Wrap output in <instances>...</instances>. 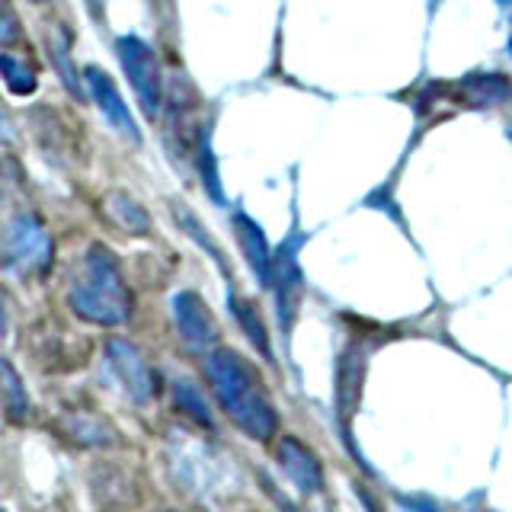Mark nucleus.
I'll list each match as a JSON object with an SVG mask.
<instances>
[{"label": "nucleus", "mask_w": 512, "mask_h": 512, "mask_svg": "<svg viewBox=\"0 0 512 512\" xmlns=\"http://www.w3.org/2000/svg\"><path fill=\"white\" fill-rule=\"evenodd\" d=\"M205 378L212 384L221 410L234 426L256 442H269L279 432V413L260 381V372L237 349L215 346L205 356Z\"/></svg>", "instance_id": "1"}, {"label": "nucleus", "mask_w": 512, "mask_h": 512, "mask_svg": "<svg viewBox=\"0 0 512 512\" xmlns=\"http://www.w3.org/2000/svg\"><path fill=\"white\" fill-rule=\"evenodd\" d=\"M71 311L96 327H122L132 317V292L122 279L119 260L103 244H93L80 260L71 288Z\"/></svg>", "instance_id": "2"}, {"label": "nucleus", "mask_w": 512, "mask_h": 512, "mask_svg": "<svg viewBox=\"0 0 512 512\" xmlns=\"http://www.w3.org/2000/svg\"><path fill=\"white\" fill-rule=\"evenodd\" d=\"M52 256H55V244L36 215L20 212L7 221L4 263L10 272H16V276H42L52 266Z\"/></svg>", "instance_id": "3"}, {"label": "nucleus", "mask_w": 512, "mask_h": 512, "mask_svg": "<svg viewBox=\"0 0 512 512\" xmlns=\"http://www.w3.org/2000/svg\"><path fill=\"white\" fill-rule=\"evenodd\" d=\"M301 244H304V234L298 231V224H292L288 237L279 244V250L272 253L269 288L276 292V317H279V327L285 333V340L292 336L295 317H298L301 298H304V276H301V263H298Z\"/></svg>", "instance_id": "4"}, {"label": "nucleus", "mask_w": 512, "mask_h": 512, "mask_svg": "<svg viewBox=\"0 0 512 512\" xmlns=\"http://www.w3.org/2000/svg\"><path fill=\"white\" fill-rule=\"evenodd\" d=\"M116 55H119L128 84H132L138 96L141 112L148 119H157L160 109H164V77H160L154 48L138 36H122L116 39Z\"/></svg>", "instance_id": "5"}, {"label": "nucleus", "mask_w": 512, "mask_h": 512, "mask_svg": "<svg viewBox=\"0 0 512 512\" xmlns=\"http://www.w3.org/2000/svg\"><path fill=\"white\" fill-rule=\"evenodd\" d=\"M106 362L122 381L125 394L135 400L138 407L151 404L157 394V372L148 365V359L141 356V349L128 340H106Z\"/></svg>", "instance_id": "6"}, {"label": "nucleus", "mask_w": 512, "mask_h": 512, "mask_svg": "<svg viewBox=\"0 0 512 512\" xmlns=\"http://www.w3.org/2000/svg\"><path fill=\"white\" fill-rule=\"evenodd\" d=\"M84 84H87V93L93 96V103L100 106L103 112V119L116 128V132L125 138V141H132V144H141V128L132 116V109L125 106L122 100V93L116 87V80H112L100 64H87L84 68Z\"/></svg>", "instance_id": "7"}, {"label": "nucleus", "mask_w": 512, "mask_h": 512, "mask_svg": "<svg viewBox=\"0 0 512 512\" xmlns=\"http://www.w3.org/2000/svg\"><path fill=\"white\" fill-rule=\"evenodd\" d=\"M365 368H368V346H349L340 365H336V416H340V429H343V439L352 448L349 439V426H352V416L359 410V397H362V381H365Z\"/></svg>", "instance_id": "8"}, {"label": "nucleus", "mask_w": 512, "mask_h": 512, "mask_svg": "<svg viewBox=\"0 0 512 512\" xmlns=\"http://www.w3.org/2000/svg\"><path fill=\"white\" fill-rule=\"evenodd\" d=\"M173 320L176 330L186 340V346L192 349H208L218 343V320L208 311V304L196 295V292H176L173 295Z\"/></svg>", "instance_id": "9"}, {"label": "nucleus", "mask_w": 512, "mask_h": 512, "mask_svg": "<svg viewBox=\"0 0 512 512\" xmlns=\"http://www.w3.org/2000/svg\"><path fill=\"white\" fill-rule=\"evenodd\" d=\"M276 464L288 484L298 487V493L314 496L324 490V468H320L317 455L301 439L282 436V442L276 445Z\"/></svg>", "instance_id": "10"}, {"label": "nucleus", "mask_w": 512, "mask_h": 512, "mask_svg": "<svg viewBox=\"0 0 512 512\" xmlns=\"http://www.w3.org/2000/svg\"><path fill=\"white\" fill-rule=\"evenodd\" d=\"M448 93L452 100L461 106H471V109H490V106H500L506 100H512V84L506 74H487V71H477L448 84Z\"/></svg>", "instance_id": "11"}, {"label": "nucleus", "mask_w": 512, "mask_h": 512, "mask_svg": "<svg viewBox=\"0 0 512 512\" xmlns=\"http://www.w3.org/2000/svg\"><path fill=\"white\" fill-rule=\"evenodd\" d=\"M231 228H234L240 253H244L247 266L253 269V276L260 279V285L269 288V279H272V250H269V240H266L263 228L247 212H234L231 215Z\"/></svg>", "instance_id": "12"}, {"label": "nucleus", "mask_w": 512, "mask_h": 512, "mask_svg": "<svg viewBox=\"0 0 512 512\" xmlns=\"http://www.w3.org/2000/svg\"><path fill=\"white\" fill-rule=\"evenodd\" d=\"M103 215L125 234H148L151 231V218L144 212V205L128 196V192H119V189L109 192L103 199Z\"/></svg>", "instance_id": "13"}, {"label": "nucleus", "mask_w": 512, "mask_h": 512, "mask_svg": "<svg viewBox=\"0 0 512 512\" xmlns=\"http://www.w3.org/2000/svg\"><path fill=\"white\" fill-rule=\"evenodd\" d=\"M228 308L234 314V320L240 324V330L247 333V340L253 343V349L260 352V356L272 365L276 359H272V346H269V333H266V324H263V317L260 311H256V304L247 301V298H240L237 292L228 295Z\"/></svg>", "instance_id": "14"}, {"label": "nucleus", "mask_w": 512, "mask_h": 512, "mask_svg": "<svg viewBox=\"0 0 512 512\" xmlns=\"http://www.w3.org/2000/svg\"><path fill=\"white\" fill-rule=\"evenodd\" d=\"M45 45H48V55H52V61H55V68H58V74L64 80V87H68V93L77 96V100H84V87L87 84H84V77H80L77 68L71 64V39L61 36V29H52V32H48Z\"/></svg>", "instance_id": "15"}, {"label": "nucleus", "mask_w": 512, "mask_h": 512, "mask_svg": "<svg viewBox=\"0 0 512 512\" xmlns=\"http://www.w3.org/2000/svg\"><path fill=\"white\" fill-rule=\"evenodd\" d=\"M173 404H176V410L186 413L189 420H196L199 426H205V429H212V426H215V416H212V410H208L205 394L199 391V384H196V381L176 378V381H173Z\"/></svg>", "instance_id": "16"}, {"label": "nucleus", "mask_w": 512, "mask_h": 512, "mask_svg": "<svg viewBox=\"0 0 512 512\" xmlns=\"http://www.w3.org/2000/svg\"><path fill=\"white\" fill-rule=\"evenodd\" d=\"M61 426L71 432V439L77 445H109V442H116V432H112V426L106 420H93V416H87V413L64 416Z\"/></svg>", "instance_id": "17"}, {"label": "nucleus", "mask_w": 512, "mask_h": 512, "mask_svg": "<svg viewBox=\"0 0 512 512\" xmlns=\"http://www.w3.org/2000/svg\"><path fill=\"white\" fill-rule=\"evenodd\" d=\"M196 167H199V176L208 189V196L212 202H224V192H221V176H218V160H215V151H212V132L208 128H199L196 132Z\"/></svg>", "instance_id": "18"}, {"label": "nucleus", "mask_w": 512, "mask_h": 512, "mask_svg": "<svg viewBox=\"0 0 512 512\" xmlns=\"http://www.w3.org/2000/svg\"><path fill=\"white\" fill-rule=\"evenodd\" d=\"M0 74H4V84L13 96H29L39 87L36 68H32V64L20 55H10V52L0 55Z\"/></svg>", "instance_id": "19"}, {"label": "nucleus", "mask_w": 512, "mask_h": 512, "mask_svg": "<svg viewBox=\"0 0 512 512\" xmlns=\"http://www.w3.org/2000/svg\"><path fill=\"white\" fill-rule=\"evenodd\" d=\"M170 208H173V221L180 224V228H183V231H186L192 240H196V244H199V247H202L208 256H212V260H215V263H218L224 272H228V263H224V253H221V247L215 244V237L202 228L199 218L192 215V208H189V205H183V202H170Z\"/></svg>", "instance_id": "20"}, {"label": "nucleus", "mask_w": 512, "mask_h": 512, "mask_svg": "<svg viewBox=\"0 0 512 512\" xmlns=\"http://www.w3.org/2000/svg\"><path fill=\"white\" fill-rule=\"evenodd\" d=\"M4 413L13 426L26 423V416H29V394L10 362H4Z\"/></svg>", "instance_id": "21"}, {"label": "nucleus", "mask_w": 512, "mask_h": 512, "mask_svg": "<svg viewBox=\"0 0 512 512\" xmlns=\"http://www.w3.org/2000/svg\"><path fill=\"white\" fill-rule=\"evenodd\" d=\"M0 42H4L7 48L13 42H20V20H16V13L10 4H4V26H0Z\"/></svg>", "instance_id": "22"}, {"label": "nucleus", "mask_w": 512, "mask_h": 512, "mask_svg": "<svg viewBox=\"0 0 512 512\" xmlns=\"http://www.w3.org/2000/svg\"><path fill=\"white\" fill-rule=\"evenodd\" d=\"M404 509L407 512H445L436 500H429V496H404Z\"/></svg>", "instance_id": "23"}, {"label": "nucleus", "mask_w": 512, "mask_h": 512, "mask_svg": "<svg viewBox=\"0 0 512 512\" xmlns=\"http://www.w3.org/2000/svg\"><path fill=\"white\" fill-rule=\"evenodd\" d=\"M103 4H106V0H87V10H90L93 20H100V16H103Z\"/></svg>", "instance_id": "24"}, {"label": "nucleus", "mask_w": 512, "mask_h": 512, "mask_svg": "<svg viewBox=\"0 0 512 512\" xmlns=\"http://www.w3.org/2000/svg\"><path fill=\"white\" fill-rule=\"evenodd\" d=\"M500 4H503L506 10H512V0H500Z\"/></svg>", "instance_id": "25"}, {"label": "nucleus", "mask_w": 512, "mask_h": 512, "mask_svg": "<svg viewBox=\"0 0 512 512\" xmlns=\"http://www.w3.org/2000/svg\"><path fill=\"white\" fill-rule=\"evenodd\" d=\"M509 52H512V26H509Z\"/></svg>", "instance_id": "26"}, {"label": "nucleus", "mask_w": 512, "mask_h": 512, "mask_svg": "<svg viewBox=\"0 0 512 512\" xmlns=\"http://www.w3.org/2000/svg\"><path fill=\"white\" fill-rule=\"evenodd\" d=\"M506 135H509V141H512V122H509V128H506Z\"/></svg>", "instance_id": "27"}]
</instances>
